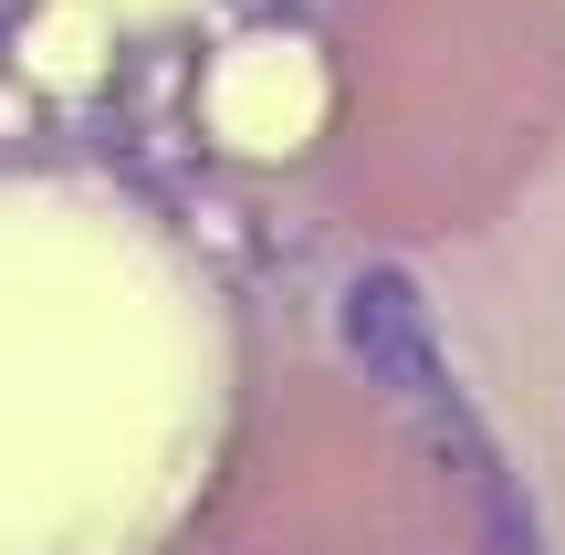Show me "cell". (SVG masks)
Listing matches in <instances>:
<instances>
[{"mask_svg":"<svg viewBox=\"0 0 565 555\" xmlns=\"http://www.w3.org/2000/svg\"><path fill=\"white\" fill-rule=\"evenodd\" d=\"M221 419L210 273L116 189L0 168V555H147Z\"/></svg>","mask_w":565,"mask_h":555,"instance_id":"6da1fadb","label":"cell"},{"mask_svg":"<svg viewBox=\"0 0 565 555\" xmlns=\"http://www.w3.org/2000/svg\"><path fill=\"white\" fill-rule=\"evenodd\" d=\"M315 116H324V74H315V53L282 42V32L242 42V53L210 74V137L242 147V158H282V147H303Z\"/></svg>","mask_w":565,"mask_h":555,"instance_id":"7a4b0ae2","label":"cell"},{"mask_svg":"<svg viewBox=\"0 0 565 555\" xmlns=\"http://www.w3.org/2000/svg\"><path fill=\"white\" fill-rule=\"evenodd\" d=\"M63 11H95V21H168V11H189V0H63Z\"/></svg>","mask_w":565,"mask_h":555,"instance_id":"3957f363","label":"cell"}]
</instances>
